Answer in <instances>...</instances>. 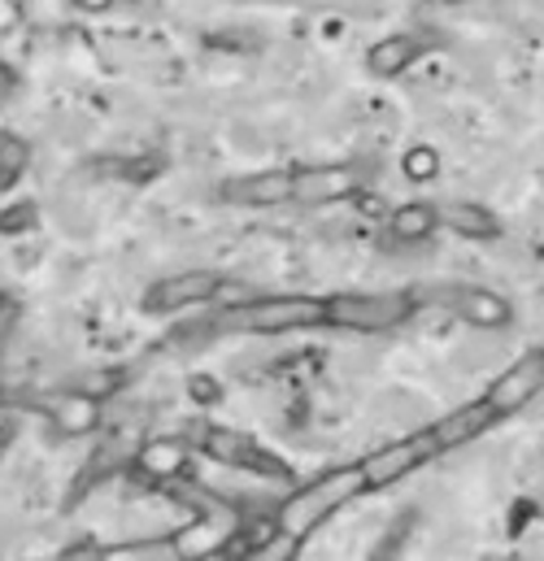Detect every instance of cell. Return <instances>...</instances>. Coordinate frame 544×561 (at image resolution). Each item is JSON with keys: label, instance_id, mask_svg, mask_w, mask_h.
Instances as JSON below:
<instances>
[{"label": "cell", "instance_id": "6da1fadb", "mask_svg": "<svg viewBox=\"0 0 544 561\" xmlns=\"http://www.w3.org/2000/svg\"><path fill=\"white\" fill-rule=\"evenodd\" d=\"M358 496H366V474H362V461L340 466V470H327V474H318L314 483L296 488V492H292V496L279 505L274 523H279V531H283V536L305 540L314 527H322L331 514H340V510H344L349 501H358Z\"/></svg>", "mask_w": 544, "mask_h": 561}, {"label": "cell", "instance_id": "7a4b0ae2", "mask_svg": "<svg viewBox=\"0 0 544 561\" xmlns=\"http://www.w3.org/2000/svg\"><path fill=\"white\" fill-rule=\"evenodd\" d=\"M218 327L249 335H287L305 327H327V296H253L236 309H223Z\"/></svg>", "mask_w": 544, "mask_h": 561}, {"label": "cell", "instance_id": "3957f363", "mask_svg": "<svg viewBox=\"0 0 544 561\" xmlns=\"http://www.w3.org/2000/svg\"><path fill=\"white\" fill-rule=\"evenodd\" d=\"M418 313V291H336L327 296V327L393 331Z\"/></svg>", "mask_w": 544, "mask_h": 561}, {"label": "cell", "instance_id": "277c9868", "mask_svg": "<svg viewBox=\"0 0 544 561\" xmlns=\"http://www.w3.org/2000/svg\"><path fill=\"white\" fill-rule=\"evenodd\" d=\"M418 305H440V309H449L453 318H462V322H471L479 331H506L514 322V305L501 291L466 287V283H457V287H422Z\"/></svg>", "mask_w": 544, "mask_h": 561}, {"label": "cell", "instance_id": "5b68a950", "mask_svg": "<svg viewBox=\"0 0 544 561\" xmlns=\"http://www.w3.org/2000/svg\"><path fill=\"white\" fill-rule=\"evenodd\" d=\"M435 457H444V453L435 448V439H431V431H427V426H422V431H413V435H406V439H393V444H384V448L366 453V457H362L366 492H384V488L401 483L406 474H413L418 466H427V461H435Z\"/></svg>", "mask_w": 544, "mask_h": 561}, {"label": "cell", "instance_id": "8992f818", "mask_svg": "<svg viewBox=\"0 0 544 561\" xmlns=\"http://www.w3.org/2000/svg\"><path fill=\"white\" fill-rule=\"evenodd\" d=\"M196 448L231 470H249V474H267V479H287V466L274 461L267 448H258L249 435L227 431V426H196Z\"/></svg>", "mask_w": 544, "mask_h": 561}, {"label": "cell", "instance_id": "52a82bcc", "mask_svg": "<svg viewBox=\"0 0 544 561\" xmlns=\"http://www.w3.org/2000/svg\"><path fill=\"white\" fill-rule=\"evenodd\" d=\"M544 392V348H528L519 362H510L492 383H488V405L497 410V419H514L523 414L536 397Z\"/></svg>", "mask_w": 544, "mask_h": 561}, {"label": "cell", "instance_id": "ba28073f", "mask_svg": "<svg viewBox=\"0 0 544 561\" xmlns=\"http://www.w3.org/2000/svg\"><path fill=\"white\" fill-rule=\"evenodd\" d=\"M362 192V170L344 161L327 165H296L292 170V205H331Z\"/></svg>", "mask_w": 544, "mask_h": 561}, {"label": "cell", "instance_id": "9c48e42d", "mask_svg": "<svg viewBox=\"0 0 544 561\" xmlns=\"http://www.w3.org/2000/svg\"><path fill=\"white\" fill-rule=\"evenodd\" d=\"M218 287H223V275H214V271H183V275L152 283L144 291V309L148 313H174V309H192V305H214Z\"/></svg>", "mask_w": 544, "mask_h": 561}, {"label": "cell", "instance_id": "30bf717a", "mask_svg": "<svg viewBox=\"0 0 544 561\" xmlns=\"http://www.w3.org/2000/svg\"><path fill=\"white\" fill-rule=\"evenodd\" d=\"M227 205H249V209H271V205H292V170H262L245 179H227L218 187Z\"/></svg>", "mask_w": 544, "mask_h": 561}, {"label": "cell", "instance_id": "8fae6325", "mask_svg": "<svg viewBox=\"0 0 544 561\" xmlns=\"http://www.w3.org/2000/svg\"><path fill=\"white\" fill-rule=\"evenodd\" d=\"M440 227H449L462 240H497L501 236L497 214L484 209V205H475V201H449V205H440Z\"/></svg>", "mask_w": 544, "mask_h": 561}, {"label": "cell", "instance_id": "7c38bea8", "mask_svg": "<svg viewBox=\"0 0 544 561\" xmlns=\"http://www.w3.org/2000/svg\"><path fill=\"white\" fill-rule=\"evenodd\" d=\"M418 53H422V44H418L413 35H388V39L371 44L366 70H371L375 79H397L401 70H409V66L418 61Z\"/></svg>", "mask_w": 544, "mask_h": 561}, {"label": "cell", "instance_id": "4fadbf2b", "mask_svg": "<svg viewBox=\"0 0 544 561\" xmlns=\"http://www.w3.org/2000/svg\"><path fill=\"white\" fill-rule=\"evenodd\" d=\"M44 410H48V419L57 422V431H66V435H88V431L101 426V405L92 397H83V392L53 397Z\"/></svg>", "mask_w": 544, "mask_h": 561}, {"label": "cell", "instance_id": "5bb4252c", "mask_svg": "<svg viewBox=\"0 0 544 561\" xmlns=\"http://www.w3.org/2000/svg\"><path fill=\"white\" fill-rule=\"evenodd\" d=\"M388 231H393V240H401V244H418V240L435 236V231H440V205H427V201L397 205L393 218H388Z\"/></svg>", "mask_w": 544, "mask_h": 561}, {"label": "cell", "instance_id": "9a60e30c", "mask_svg": "<svg viewBox=\"0 0 544 561\" xmlns=\"http://www.w3.org/2000/svg\"><path fill=\"white\" fill-rule=\"evenodd\" d=\"M188 466V444L183 439H148L139 448V470L152 479H174Z\"/></svg>", "mask_w": 544, "mask_h": 561}, {"label": "cell", "instance_id": "2e32d148", "mask_svg": "<svg viewBox=\"0 0 544 561\" xmlns=\"http://www.w3.org/2000/svg\"><path fill=\"white\" fill-rule=\"evenodd\" d=\"M401 170H406V179H413V183H431L440 174V152L431 144H413L406 157H401Z\"/></svg>", "mask_w": 544, "mask_h": 561}, {"label": "cell", "instance_id": "e0dca14e", "mask_svg": "<svg viewBox=\"0 0 544 561\" xmlns=\"http://www.w3.org/2000/svg\"><path fill=\"white\" fill-rule=\"evenodd\" d=\"M114 0H75V9H83V13H105Z\"/></svg>", "mask_w": 544, "mask_h": 561}, {"label": "cell", "instance_id": "ac0fdd59", "mask_svg": "<svg viewBox=\"0 0 544 561\" xmlns=\"http://www.w3.org/2000/svg\"><path fill=\"white\" fill-rule=\"evenodd\" d=\"M44 561H101L92 549H79V553H61V558H44Z\"/></svg>", "mask_w": 544, "mask_h": 561}, {"label": "cell", "instance_id": "d6986e66", "mask_svg": "<svg viewBox=\"0 0 544 561\" xmlns=\"http://www.w3.org/2000/svg\"><path fill=\"white\" fill-rule=\"evenodd\" d=\"M4 448H9V426H0V457H4Z\"/></svg>", "mask_w": 544, "mask_h": 561}, {"label": "cell", "instance_id": "ffe728a7", "mask_svg": "<svg viewBox=\"0 0 544 561\" xmlns=\"http://www.w3.org/2000/svg\"><path fill=\"white\" fill-rule=\"evenodd\" d=\"M0 92H4V75H0Z\"/></svg>", "mask_w": 544, "mask_h": 561}, {"label": "cell", "instance_id": "44dd1931", "mask_svg": "<svg viewBox=\"0 0 544 561\" xmlns=\"http://www.w3.org/2000/svg\"><path fill=\"white\" fill-rule=\"evenodd\" d=\"M506 561H514V558H506Z\"/></svg>", "mask_w": 544, "mask_h": 561}]
</instances>
